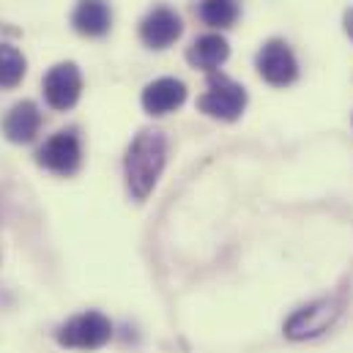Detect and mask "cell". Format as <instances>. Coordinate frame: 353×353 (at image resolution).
I'll return each instance as SVG.
<instances>
[{
    "label": "cell",
    "mask_w": 353,
    "mask_h": 353,
    "mask_svg": "<svg viewBox=\"0 0 353 353\" xmlns=\"http://www.w3.org/2000/svg\"><path fill=\"white\" fill-rule=\"evenodd\" d=\"M165 159H168V140L162 132L143 129L132 140L126 159H123V170H126L129 194L134 200H145L154 192L157 181L165 170Z\"/></svg>",
    "instance_id": "obj_1"
},
{
    "label": "cell",
    "mask_w": 353,
    "mask_h": 353,
    "mask_svg": "<svg viewBox=\"0 0 353 353\" xmlns=\"http://www.w3.org/2000/svg\"><path fill=\"white\" fill-rule=\"evenodd\" d=\"M58 345L63 348H74V351H96L101 345H107L112 340V323L107 315L90 310V312H80L74 318H69L58 334H55Z\"/></svg>",
    "instance_id": "obj_2"
},
{
    "label": "cell",
    "mask_w": 353,
    "mask_h": 353,
    "mask_svg": "<svg viewBox=\"0 0 353 353\" xmlns=\"http://www.w3.org/2000/svg\"><path fill=\"white\" fill-rule=\"evenodd\" d=\"M197 107H200V112H205L211 118L236 121L247 107V90L225 74H211L208 90L197 99Z\"/></svg>",
    "instance_id": "obj_3"
},
{
    "label": "cell",
    "mask_w": 353,
    "mask_h": 353,
    "mask_svg": "<svg viewBox=\"0 0 353 353\" xmlns=\"http://www.w3.org/2000/svg\"><path fill=\"white\" fill-rule=\"evenodd\" d=\"M36 162L55 173V176H74L83 165V145L74 129H63L58 134H52L36 154Z\"/></svg>",
    "instance_id": "obj_4"
},
{
    "label": "cell",
    "mask_w": 353,
    "mask_h": 353,
    "mask_svg": "<svg viewBox=\"0 0 353 353\" xmlns=\"http://www.w3.org/2000/svg\"><path fill=\"white\" fill-rule=\"evenodd\" d=\"M83 93V74L77 69V63L66 61V63H55L47 77H44V99L52 110L66 112L80 101Z\"/></svg>",
    "instance_id": "obj_5"
},
{
    "label": "cell",
    "mask_w": 353,
    "mask_h": 353,
    "mask_svg": "<svg viewBox=\"0 0 353 353\" xmlns=\"http://www.w3.org/2000/svg\"><path fill=\"white\" fill-rule=\"evenodd\" d=\"M258 72H261V77L268 85L285 88L299 77V61H296L293 50L282 39H271L258 52Z\"/></svg>",
    "instance_id": "obj_6"
},
{
    "label": "cell",
    "mask_w": 353,
    "mask_h": 353,
    "mask_svg": "<svg viewBox=\"0 0 353 353\" xmlns=\"http://www.w3.org/2000/svg\"><path fill=\"white\" fill-rule=\"evenodd\" d=\"M340 315V304L337 301H315L310 307H301L296 310L288 323H285V337L290 340H310V337H318L323 334Z\"/></svg>",
    "instance_id": "obj_7"
},
{
    "label": "cell",
    "mask_w": 353,
    "mask_h": 353,
    "mask_svg": "<svg viewBox=\"0 0 353 353\" xmlns=\"http://www.w3.org/2000/svg\"><path fill=\"white\" fill-rule=\"evenodd\" d=\"M181 33H183V22H181V17L176 11L168 8V6H157L140 22V39L151 50H165V47L176 44Z\"/></svg>",
    "instance_id": "obj_8"
},
{
    "label": "cell",
    "mask_w": 353,
    "mask_h": 353,
    "mask_svg": "<svg viewBox=\"0 0 353 353\" xmlns=\"http://www.w3.org/2000/svg\"><path fill=\"white\" fill-rule=\"evenodd\" d=\"M140 101L148 115H168L186 101V85L176 77H159L143 88Z\"/></svg>",
    "instance_id": "obj_9"
},
{
    "label": "cell",
    "mask_w": 353,
    "mask_h": 353,
    "mask_svg": "<svg viewBox=\"0 0 353 353\" xmlns=\"http://www.w3.org/2000/svg\"><path fill=\"white\" fill-rule=\"evenodd\" d=\"M41 129V112L33 101H19L3 118V134L11 143H30Z\"/></svg>",
    "instance_id": "obj_10"
},
{
    "label": "cell",
    "mask_w": 353,
    "mask_h": 353,
    "mask_svg": "<svg viewBox=\"0 0 353 353\" xmlns=\"http://www.w3.org/2000/svg\"><path fill=\"white\" fill-rule=\"evenodd\" d=\"M72 25L80 36H88V39L104 36L112 25V11L107 0H80L72 14Z\"/></svg>",
    "instance_id": "obj_11"
},
{
    "label": "cell",
    "mask_w": 353,
    "mask_h": 353,
    "mask_svg": "<svg viewBox=\"0 0 353 353\" xmlns=\"http://www.w3.org/2000/svg\"><path fill=\"white\" fill-rule=\"evenodd\" d=\"M230 55V44L219 36V33H205L200 39L192 41L189 52H186V61L194 66V69H203V72H216Z\"/></svg>",
    "instance_id": "obj_12"
},
{
    "label": "cell",
    "mask_w": 353,
    "mask_h": 353,
    "mask_svg": "<svg viewBox=\"0 0 353 353\" xmlns=\"http://www.w3.org/2000/svg\"><path fill=\"white\" fill-rule=\"evenodd\" d=\"M28 72V61L17 47L0 44V88H17Z\"/></svg>",
    "instance_id": "obj_13"
},
{
    "label": "cell",
    "mask_w": 353,
    "mask_h": 353,
    "mask_svg": "<svg viewBox=\"0 0 353 353\" xmlns=\"http://www.w3.org/2000/svg\"><path fill=\"white\" fill-rule=\"evenodd\" d=\"M200 19L211 28H230L239 19V6L233 0H203L200 3Z\"/></svg>",
    "instance_id": "obj_14"
},
{
    "label": "cell",
    "mask_w": 353,
    "mask_h": 353,
    "mask_svg": "<svg viewBox=\"0 0 353 353\" xmlns=\"http://www.w3.org/2000/svg\"><path fill=\"white\" fill-rule=\"evenodd\" d=\"M345 30H348V36L353 39V8L345 14Z\"/></svg>",
    "instance_id": "obj_15"
}]
</instances>
